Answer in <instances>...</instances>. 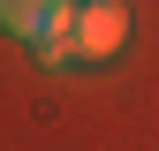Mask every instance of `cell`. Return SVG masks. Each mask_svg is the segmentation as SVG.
I'll use <instances>...</instances> for the list:
<instances>
[{
    "mask_svg": "<svg viewBox=\"0 0 159 151\" xmlns=\"http://www.w3.org/2000/svg\"><path fill=\"white\" fill-rule=\"evenodd\" d=\"M129 45V8L121 0H76V61H114Z\"/></svg>",
    "mask_w": 159,
    "mask_h": 151,
    "instance_id": "6da1fadb",
    "label": "cell"
},
{
    "mask_svg": "<svg viewBox=\"0 0 159 151\" xmlns=\"http://www.w3.org/2000/svg\"><path fill=\"white\" fill-rule=\"evenodd\" d=\"M23 45H30V61H38V68H61V61H76V0H68V8H53L46 23L23 38Z\"/></svg>",
    "mask_w": 159,
    "mask_h": 151,
    "instance_id": "7a4b0ae2",
    "label": "cell"
},
{
    "mask_svg": "<svg viewBox=\"0 0 159 151\" xmlns=\"http://www.w3.org/2000/svg\"><path fill=\"white\" fill-rule=\"evenodd\" d=\"M53 8H68V0H0V30H8V38H30Z\"/></svg>",
    "mask_w": 159,
    "mask_h": 151,
    "instance_id": "3957f363",
    "label": "cell"
}]
</instances>
